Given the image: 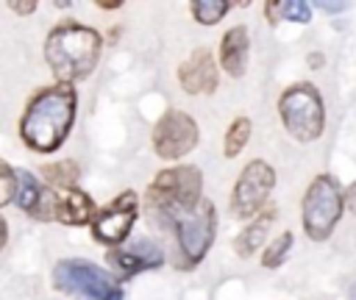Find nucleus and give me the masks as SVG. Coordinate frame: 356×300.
<instances>
[{
  "mask_svg": "<svg viewBox=\"0 0 356 300\" xmlns=\"http://www.w3.org/2000/svg\"><path fill=\"white\" fill-rule=\"evenodd\" d=\"M203 197V172L195 164H175L161 172L147 183L142 206L153 228L167 231L172 228L175 217L192 208Z\"/></svg>",
  "mask_w": 356,
  "mask_h": 300,
  "instance_id": "7ed1b4c3",
  "label": "nucleus"
},
{
  "mask_svg": "<svg viewBox=\"0 0 356 300\" xmlns=\"http://www.w3.org/2000/svg\"><path fill=\"white\" fill-rule=\"evenodd\" d=\"M278 117L284 131L298 142H314L325 131V108L314 83H292L278 97Z\"/></svg>",
  "mask_w": 356,
  "mask_h": 300,
  "instance_id": "39448f33",
  "label": "nucleus"
},
{
  "mask_svg": "<svg viewBox=\"0 0 356 300\" xmlns=\"http://www.w3.org/2000/svg\"><path fill=\"white\" fill-rule=\"evenodd\" d=\"M42 178H44V186L50 189H70V186H78L81 167L75 158H58V161L42 164Z\"/></svg>",
  "mask_w": 356,
  "mask_h": 300,
  "instance_id": "f3484780",
  "label": "nucleus"
},
{
  "mask_svg": "<svg viewBox=\"0 0 356 300\" xmlns=\"http://www.w3.org/2000/svg\"><path fill=\"white\" fill-rule=\"evenodd\" d=\"M264 14H267L270 25H275L278 22V3H264Z\"/></svg>",
  "mask_w": 356,
  "mask_h": 300,
  "instance_id": "393cba45",
  "label": "nucleus"
},
{
  "mask_svg": "<svg viewBox=\"0 0 356 300\" xmlns=\"http://www.w3.org/2000/svg\"><path fill=\"white\" fill-rule=\"evenodd\" d=\"M345 211V192L339 186V181L334 175H317L306 192H303V203H300V219H303V233L312 242H325L337 222L342 219Z\"/></svg>",
  "mask_w": 356,
  "mask_h": 300,
  "instance_id": "423d86ee",
  "label": "nucleus"
},
{
  "mask_svg": "<svg viewBox=\"0 0 356 300\" xmlns=\"http://www.w3.org/2000/svg\"><path fill=\"white\" fill-rule=\"evenodd\" d=\"M6 242H8V222H6V217L0 214V250L6 247Z\"/></svg>",
  "mask_w": 356,
  "mask_h": 300,
  "instance_id": "bb28decb",
  "label": "nucleus"
},
{
  "mask_svg": "<svg viewBox=\"0 0 356 300\" xmlns=\"http://www.w3.org/2000/svg\"><path fill=\"white\" fill-rule=\"evenodd\" d=\"M97 8H103V11H117V8H122V3H97Z\"/></svg>",
  "mask_w": 356,
  "mask_h": 300,
  "instance_id": "c85d7f7f",
  "label": "nucleus"
},
{
  "mask_svg": "<svg viewBox=\"0 0 356 300\" xmlns=\"http://www.w3.org/2000/svg\"><path fill=\"white\" fill-rule=\"evenodd\" d=\"M273 186H275V169L264 158L248 161L231 189V214L236 219H253L259 211H264Z\"/></svg>",
  "mask_w": 356,
  "mask_h": 300,
  "instance_id": "9b49d317",
  "label": "nucleus"
},
{
  "mask_svg": "<svg viewBox=\"0 0 356 300\" xmlns=\"http://www.w3.org/2000/svg\"><path fill=\"white\" fill-rule=\"evenodd\" d=\"M172 239H175V267L178 269H195L206 253L214 244L217 236V208L209 197H200L192 208H186L184 214L175 217L172 228H170Z\"/></svg>",
  "mask_w": 356,
  "mask_h": 300,
  "instance_id": "20e7f679",
  "label": "nucleus"
},
{
  "mask_svg": "<svg viewBox=\"0 0 356 300\" xmlns=\"http://www.w3.org/2000/svg\"><path fill=\"white\" fill-rule=\"evenodd\" d=\"M289 247H292V231L278 233L273 242H267V247H264V253H261V267H264V269L281 267L284 258H286V253H289Z\"/></svg>",
  "mask_w": 356,
  "mask_h": 300,
  "instance_id": "aec40b11",
  "label": "nucleus"
},
{
  "mask_svg": "<svg viewBox=\"0 0 356 300\" xmlns=\"http://www.w3.org/2000/svg\"><path fill=\"white\" fill-rule=\"evenodd\" d=\"M164 258H167L164 247L147 236H139V239L106 253V264H108V272L114 275V281H128L134 275L159 269V267H164Z\"/></svg>",
  "mask_w": 356,
  "mask_h": 300,
  "instance_id": "f8f14e48",
  "label": "nucleus"
},
{
  "mask_svg": "<svg viewBox=\"0 0 356 300\" xmlns=\"http://www.w3.org/2000/svg\"><path fill=\"white\" fill-rule=\"evenodd\" d=\"M273 219H275V208H273V206L264 208V211H259V214L234 236V253H236L239 258H250V256L267 242V231H270Z\"/></svg>",
  "mask_w": 356,
  "mask_h": 300,
  "instance_id": "2eb2a0df",
  "label": "nucleus"
},
{
  "mask_svg": "<svg viewBox=\"0 0 356 300\" xmlns=\"http://www.w3.org/2000/svg\"><path fill=\"white\" fill-rule=\"evenodd\" d=\"M248 56H250V33L245 25H234L222 33L220 39V53H217V67L228 78H242L248 69Z\"/></svg>",
  "mask_w": 356,
  "mask_h": 300,
  "instance_id": "4468645a",
  "label": "nucleus"
},
{
  "mask_svg": "<svg viewBox=\"0 0 356 300\" xmlns=\"http://www.w3.org/2000/svg\"><path fill=\"white\" fill-rule=\"evenodd\" d=\"M8 8L14 11V14H33L36 8H39V3H33V0H28V3H8Z\"/></svg>",
  "mask_w": 356,
  "mask_h": 300,
  "instance_id": "5701e85b",
  "label": "nucleus"
},
{
  "mask_svg": "<svg viewBox=\"0 0 356 300\" xmlns=\"http://www.w3.org/2000/svg\"><path fill=\"white\" fill-rule=\"evenodd\" d=\"M78 114V92L72 83H53L36 89L19 117V139L33 153H56Z\"/></svg>",
  "mask_w": 356,
  "mask_h": 300,
  "instance_id": "f257e3e1",
  "label": "nucleus"
},
{
  "mask_svg": "<svg viewBox=\"0 0 356 300\" xmlns=\"http://www.w3.org/2000/svg\"><path fill=\"white\" fill-rule=\"evenodd\" d=\"M42 181L31 172V169H22V167H14V206L22 211V214H33L39 200H42Z\"/></svg>",
  "mask_w": 356,
  "mask_h": 300,
  "instance_id": "dca6fc26",
  "label": "nucleus"
},
{
  "mask_svg": "<svg viewBox=\"0 0 356 300\" xmlns=\"http://www.w3.org/2000/svg\"><path fill=\"white\" fill-rule=\"evenodd\" d=\"M345 206H348V211L350 214H356V181L348 186V192H345Z\"/></svg>",
  "mask_w": 356,
  "mask_h": 300,
  "instance_id": "b1692460",
  "label": "nucleus"
},
{
  "mask_svg": "<svg viewBox=\"0 0 356 300\" xmlns=\"http://www.w3.org/2000/svg\"><path fill=\"white\" fill-rule=\"evenodd\" d=\"M136 217H139V194L134 189H122L108 206L97 208V214L92 217V222H89L92 239L97 244L114 250L128 242Z\"/></svg>",
  "mask_w": 356,
  "mask_h": 300,
  "instance_id": "6e6552de",
  "label": "nucleus"
},
{
  "mask_svg": "<svg viewBox=\"0 0 356 300\" xmlns=\"http://www.w3.org/2000/svg\"><path fill=\"white\" fill-rule=\"evenodd\" d=\"M250 119L248 117H236L231 125H228V131H225V136H222V153H225V158H236L242 150H245V144L250 142Z\"/></svg>",
  "mask_w": 356,
  "mask_h": 300,
  "instance_id": "a211bd4d",
  "label": "nucleus"
},
{
  "mask_svg": "<svg viewBox=\"0 0 356 300\" xmlns=\"http://www.w3.org/2000/svg\"><path fill=\"white\" fill-rule=\"evenodd\" d=\"M278 19H289V22H312V6L303 0H284L278 3Z\"/></svg>",
  "mask_w": 356,
  "mask_h": 300,
  "instance_id": "412c9836",
  "label": "nucleus"
},
{
  "mask_svg": "<svg viewBox=\"0 0 356 300\" xmlns=\"http://www.w3.org/2000/svg\"><path fill=\"white\" fill-rule=\"evenodd\" d=\"M14 203V167L0 158V208Z\"/></svg>",
  "mask_w": 356,
  "mask_h": 300,
  "instance_id": "4be33fe9",
  "label": "nucleus"
},
{
  "mask_svg": "<svg viewBox=\"0 0 356 300\" xmlns=\"http://www.w3.org/2000/svg\"><path fill=\"white\" fill-rule=\"evenodd\" d=\"M178 86L186 94H214L220 86V67L209 47H197L175 69Z\"/></svg>",
  "mask_w": 356,
  "mask_h": 300,
  "instance_id": "ddd939ff",
  "label": "nucleus"
},
{
  "mask_svg": "<svg viewBox=\"0 0 356 300\" xmlns=\"http://www.w3.org/2000/svg\"><path fill=\"white\" fill-rule=\"evenodd\" d=\"M197 142H200V128L181 108H167L156 119L153 133H150L153 153L164 161H178V158L189 156L197 147Z\"/></svg>",
  "mask_w": 356,
  "mask_h": 300,
  "instance_id": "9d476101",
  "label": "nucleus"
},
{
  "mask_svg": "<svg viewBox=\"0 0 356 300\" xmlns=\"http://www.w3.org/2000/svg\"><path fill=\"white\" fill-rule=\"evenodd\" d=\"M97 214L95 200L89 192L70 186V189H50L44 186L42 200L36 206V211L31 214V219L39 222H61L70 228H83L92 222V217Z\"/></svg>",
  "mask_w": 356,
  "mask_h": 300,
  "instance_id": "1a4fd4ad",
  "label": "nucleus"
},
{
  "mask_svg": "<svg viewBox=\"0 0 356 300\" xmlns=\"http://www.w3.org/2000/svg\"><path fill=\"white\" fill-rule=\"evenodd\" d=\"M306 61H309V67H312V69H320V67L325 64V56H323V53H309V58H306Z\"/></svg>",
  "mask_w": 356,
  "mask_h": 300,
  "instance_id": "a878e982",
  "label": "nucleus"
},
{
  "mask_svg": "<svg viewBox=\"0 0 356 300\" xmlns=\"http://www.w3.org/2000/svg\"><path fill=\"white\" fill-rule=\"evenodd\" d=\"M103 53V36L75 19L53 25L44 36L42 56L56 78V83H75L95 72Z\"/></svg>",
  "mask_w": 356,
  "mask_h": 300,
  "instance_id": "f03ea898",
  "label": "nucleus"
},
{
  "mask_svg": "<svg viewBox=\"0 0 356 300\" xmlns=\"http://www.w3.org/2000/svg\"><path fill=\"white\" fill-rule=\"evenodd\" d=\"M350 300H356V283L350 286Z\"/></svg>",
  "mask_w": 356,
  "mask_h": 300,
  "instance_id": "c756f323",
  "label": "nucleus"
},
{
  "mask_svg": "<svg viewBox=\"0 0 356 300\" xmlns=\"http://www.w3.org/2000/svg\"><path fill=\"white\" fill-rule=\"evenodd\" d=\"M317 8H323V11H345V3H317Z\"/></svg>",
  "mask_w": 356,
  "mask_h": 300,
  "instance_id": "cd10ccee",
  "label": "nucleus"
},
{
  "mask_svg": "<svg viewBox=\"0 0 356 300\" xmlns=\"http://www.w3.org/2000/svg\"><path fill=\"white\" fill-rule=\"evenodd\" d=\"M189 11H192V19L197 25H217L231 11V3H225V0H195V3H189Z\"/></svg>",
  "mask_w": 356,
  "mask_h": 300,
  "instance_id": "6ab92c4d",
  "label": "nucleus"
},
{
  "mask_svg": "<svg viewBox=\"0 0 356 300\" xmlns=\"http://www.w3.org/2000/svg\"><path fill=\"white\" fill-rule=\"evenodd\" d=\"M53 286L61 294H72L78 300H122V289L114 275L83 258H61L53 267Z\"/></svg>",
  "mask_w": 356,
  "mask_h": 300,
  "instance_id": "0eeeda50",
  "label": "nucleus"
}]
</instances>
